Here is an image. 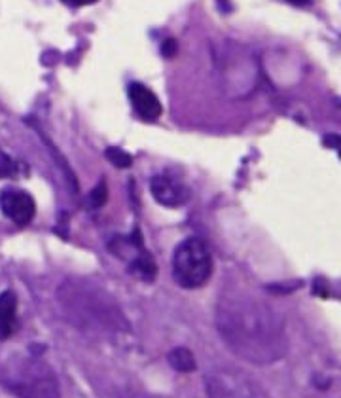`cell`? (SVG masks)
Here are the masks:
<instances>
[{"label":"cell","mask_w":341,"mask_h":398,"mask_svg":"<svg viewBox=\"0 0 341 398\" xmlns=\"http://www.w3.org/2000/svg\"><path fill=\"white\" fill-rule=\"evenodd\" d=\"M216 330L235 357L256 366H268L287 357V324L271 305L248 300H222L214 315Z\"/></svg>","instance_id":"cell-1"},{"label":"cell","mask_w":341,"mask_h":398,"mask_svg":"<svg viewBox=\"0 0 341 398\" xmlns=\"http://www.w3.org/2000/svg\"><path fill=\"white\" fill-rule=\"evenodd\" d=\"M59 302L68 321L86 334L121 336L129 332L128 319L120 307L93 284L67 281L59 289Z\"/></svg>","instance_id":"cell-2"},{"label":"cell","mask_w":341,"mask_h":398,"mask_svg":"<svg viewBox=\"0 0 341 398\" xmlns=\"http://www.w3.org/2000/svg\"><path fill=\"white\" fill-rule=\"evenodd\" d=\"M0 385L17 398H59V379L34 355L10 353L0 360Z\"/></svg>","instance_id":"cell-3"},{"label":"cell","mask_w":341,"mask_h":398,"mask_svg":"<svg viewBox=\"0 0 341 398\" xmlns=\"http://www.w3.org/2000/svg\"><path fill=\"white\" fill-rule=\"evenodd\" d=\"M213 275V257L199 237L184 239L173 254V277L182 289H201Z\"/></svg>","instance_id":"cell-4"},{"label":"cell","mask_w":341,"mask_h":398,"mask_svg":"<svg viewBox=\"0 0 341 398\" xmlns=\"http://www.w3.org/2000/svg\"><path fill=\"white\" fill-rule=\"evenodd\" d=\"M205 392L209 398H268L256 379L232 368L214 370L205 376Z\"/></svg>","instance_id":"cell-5"},{"label":"cell","mask_w":341,"mask_h":398,"mask_svg":"<svg viewBox=\"0 0 341 398\" xmlns=\"http://www.w3.org/2000/svg\"><path fill=\"white\" fill-rule=\"evenodd\" d=\"M0 211L17 226H27L36 215V203L25 190L4 188L0 192Z\"/></svg>","instance_id":"cell-6"},{"label":"cell","mask_w":341,"mask_h":398,"mask_svg":"<svg viewBox=\"0 0 341 398\" xmlns=\"http://www.w3.org/2000/svg\"><path fill=\"white\" fill-rule=\"evenodd\" d=\"M150 192L160 205L163 207H182L190 199V188L181 181H176L169 175H156L150 181Z\"/></svg>","instance_id":"cell-7"},{"label":"cell","mask_w":341,"mask_h":398,"mask_svg":"<svg viewBox=\"0 0 341 398\" xmlns=\"http://www.w3.org/2000/svg\"><path fill=\"white\" fill-rule=\"evenodd\" d=\"M128 95L129 101H131V107L135 108V112L141 116L142 120L156 122V120L163 114V107H161L160 99H158L154 91L148 89L144 84H139V82L129 84Z\"/></svg>","instance_id":"cell-8"},{"label":"cell","mask_w":341,"mask_h":398,"mask_svg":"<svg viewBox=\"0 0 341 398\" xmlns=\"http://www.w3.org/2000/svg\"><path fill=\"white\" fill-rule=\"evenodd\" d=\"M17 324V296L12 291L0 294V342L12 336Z\"/></svg>","instance_id":"cell-9"},{"label":"cell","mask_w":341,"mask_h":398,"mask_svg":"<svg viewBox=\"0 0 341 398\" xmlns=\"http://www.w3.org/2000/svg\"><path fill=\"white\" fill-rule=\"evenodd\" d=\"M167 360L173 370L182 372V374H190V372H194L197 368L194 353L186 349V347H174V349H171L167 355Z\"/></svg>","instance_id":"cell-10"},{"label":"cell","mask_w":341,"mask_h":398,"mask_svg":"<svg viewBox=\"0 0 341 398\" xmlns=\"http://www.w3.org/2000/svg\"><path fill=\"white\" fill-rule=\"evenodd\" d=\"M129 270L133 275H137L142 281H154L156 273H158V268H156L154 258L148 254L146 250L142 252L141 257H137L133 262H129Z\"/></svg>","instance_id":"cell-11"},{"label":"cell","mask_w":341,"mask_h":398,"mask_svg":"<svg viewBox=\"0 0 341 398\" xmlns=\"http://www.w3.org/2000/svg\"><path fill=\"white\" fill-rule=\"evenodd\" d=\"M105 155H107V160L112 163L114 167L128 169V167H131V165H133V155L128 154L126 150L116 148V146H110V148H107Z\"/></svg>","instance_id":"cell-12"},{"label":"cell","mask_w":341,"mask_h":398,"mask_svg":"<svg viewBox=\"0 0 341 398\" xmlns=\"http://www.w3.org/2000/svg\"><path fill=\"white\" fill-rule=\"evenodd\" d=\"M108 199V190H107V184L105 181H100L93 190H91V194H89V205L93 207V209H99L103 207Z\"/></svg>","instance_id":"cell-13"},{"label":"cell","mask_w":341,"mask_h":398,"mask_svg":"<svg viewBox=\"0 0 341 398\" xmlns=\"http://www.w3.org/2000/svg\"><path fill=\"white\" fill-rule=\"evenodd\" d=\"M161 54L165 55V57H174V54H176V40H173V38H169V40L163 42V46H161Z\"/></svg>","instance_id":"cell-14"},{"label":"cell","mask_w":341,"mask_h":398,"mask_svg":"<svg viewBox=\"0 0 341 398\" xmlns=\"http://www.w3.org/2000/svg\"><path fill=\"white\" fill-rule=\"evenodd\" d=\"M324 144H326V146H330V148H334L341 158V137H338V135L326 137V139H324Z\"/></svg>","instance_id":"cell-15"},{"label":"cell","mask_w":341,"mask_h":398,"mask_svg":"<svg viewBox=\"0 0 341 398\" xmlns=\"http://www.w3.org/2000/svg\"><path fill=\"white\" fill-rule=\"evenodd\" d=\"M120 398H158L154 395H146V392H126Z\"/></svg>","instance_id":"cell-16"},{"label":"cell","mask_w":341,"mask_h":398,"mask_svg":"<svg viewBox=\"0 0 341 398\" xmlns=\"http://www.w3.org/2000/svg\"><path fill=\"white\" fill-rule=\"evenodd\" d=\"M67 4H73V6H86V4H93L97 0H65Z\"/></svg>","instance_id":"cell-17"},{"label":"cell","mask_w":341,"mask_h":398,"mask_svg":"<svg viewBox=\"0 0 341 398\" xmlns=\"http://www.w3.org/2000/svg\"><path fill=\"white\" fill-rule=\"evenodd\" d=\"M290 4H294V6H308L311 4V0H287Z\"/></svg>","instance_id":"cell-18"}]
</instances>
